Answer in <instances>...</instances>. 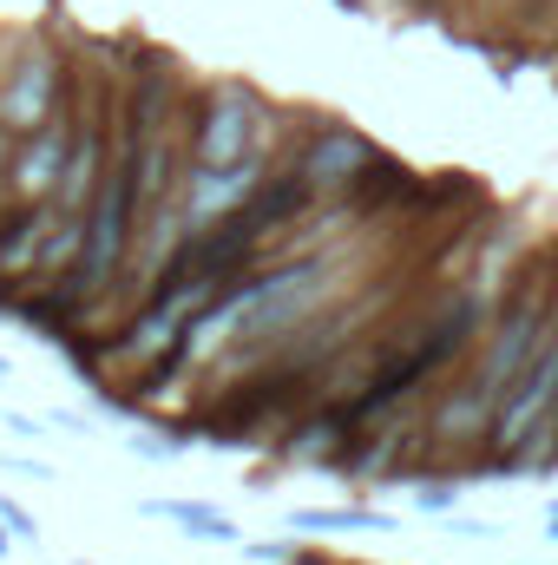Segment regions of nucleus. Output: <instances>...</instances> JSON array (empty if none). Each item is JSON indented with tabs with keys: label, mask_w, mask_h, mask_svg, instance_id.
I'll return each instance as SVG.
<instances>
[{
	"label": "nucleus",
	"mask_w": 558,
	"mask_h": 565,
	"mask_svg": "<svg viewBox=\"0 0 558 565\" xmlns=\"http://www.w3.org/2000/svg\"><path fill=\"white\" fill-rule=\"evenodd\" d=\"M257 119H264V106H257L250 86H217V93H204V99L191 106L184 158H191V164H237V158H250V151H257V132H264Z\"/></svg>",
	"instance_id": "1"
},
{
	"label": "nucleus",
	"mask_w": 558,
	"mask_h": 565,
	"mask_svg": "<svg viewBox=\"0 0 558 565\" xmlns=\"http://www.w3.org/2000/svg\"><path fill=\"white\" fill-rule=\"evenodd\" d=\"M257 184H264V151H250V158H237V164H191L184 198H178L184 231H204V224L244 211V204L257 198Z\"/></svg>",
	"instance_id": "2"
},
{
	"label": "nucleus",
	"mask_w": 558,
	"mask_h": 565,
	"mask_svg": "<svg viewBox=\"0 0 558 565\" xmlns=\"http://www.w3.org/2000/svg\"><path fill=\"white\" fill-rule=\"evenodd\" d=\"M375 158H382V151L362 139V132H348V126H315L309 145L296 151V171L315 184V198H348Z\"/></svg>",
	"instance_id": "3"
},
{
	"label": "nucleus",
	"mask_w": 558,
	"mask_h": 565,
	"mask_svg": "<svg viewBox=\"0 0 558 565\" xmlns=\"http://www.w3.org/2000/svg\"><path fill=\"white\" fill-rule=\"evenodd\" d=\"M73 139H79V119L60 106V113H53L40 132H26V139L13 145V164H7V184H13V198H53V191H60V178H66Z\"/></svg>",
	"instance_id": "4"
},
{
	"label": "nucleus",
	"mask_w": 558,
	"mask_h": 565,
	"mask_svg": "<svg viewBox=\"0 0 558 565\" xmlns=\"http://www.w3.org/2000/svg\"><path fill=\"white\" fill-rule=\"evenodd\" d=\"M53 113H60V60H53V53H26V60L7 73V86H0V126H7L13 139H26V132H40Z\"/></svg>",
	"instance_id": "5"
},
{
	"label": "nucleus",
	"mask_w": 558,
	"mask_h": 565,
	"mask_svg": "<svg viewBox=\"0 0 558 565\" xmlns=\"http://www.w3.org/2000/svg\"><path fill=\"white\" fill-rule=\"evenodd\" d=\"M493 415H500V408H493L473 382H453V388H440V402L420 415V427H427V447H473V440H480V454H486Z\"/></svg>",
	"instance_id": "6"
},
{
	"label": "nucleus",
	"mask_w": 558,
	"mask_h": 565,
	"mask_svg": "<svg viewBox=\"0 0 558 565\" xmlns=\"http://www.w3.org/2000/svg\"><path fill=\"white\" fill-rule=\"evenodd\" d=\"M53 224H60V204H53V198H20V204L0 217V282L40 270V250H46V231H53Z\"/></svg>",
	"instance_id": "7"
},
{
	"label": "nucleus",
	"mask_w": 558,
	"mask_h": 565,
	"mask_svg": "<svg viewBox=\"0 0 558 565\" xmlns=\"http://www.w3.org/2000/svg\"><path fill=\"white\" fill-rule=\"evenodd\" d=\"M362 434V422L348 415V402H322L315 415H302V422L289 427V440H282V454L289 460H315V467H335L342 454H348V440Z\"/></svg>",
	"instance_id": "8"
},
{
	"label": "nucleus",
	"mask_w": 558,
	"mask_h": 565,
	"mask_svg": "<svg viewBox=\"0 0 558 565\" xmlns=\"http://www.w3.org/2000/svg\"><path fill=\"white\" fill-rule=\"evenodd\" d=\"M309 204H315V184H309V178H302V171L289 164V171H277V178H264V184H257V198L244 204V224H250V231H257V237L270 244L282 224L309 217Z\"/></svg>",
	"instance_id": "9"
},
{
	"label": "nucleus",
	"mask_w": 558,
	"mask_h": 565,
	"mask_svg": "<svg viewBox=\"0 0 558 565\" xmlns=\"http://www.w3.org/2000/svg\"><path fill=\"white\" fill-rule=\"evenodd\" d=\"M289 526H296V533H395V520L375 513V507H309V513H296Z\"/></svg>",
	"instance_id": "10"
},
{
	"label": "nucleus",
	"mask_w": 558,
	"mask_h": 565,
	"mask_svg": "<svg viewBox=\"0 0 558 565\" xmlns=\"http://www.w3.org/2000/svg\"><path fill=\"white\" fill-rule=\"evenodd\" d=\"M144 513H158V520H178L184 533H204V540H237V526H230L217 507H197V500H151Z\"/></svg>",
	"instance_id": "11"
},
{
	"label": "nucleus",
	"mask_w": 558,
	"mask_h": 565,
	"mask_svg": "<svg viewBox=\"0 0 558 565\" xmlns=\"http://www.w3.org/2000/svg\"><path fill=\"white\" fill-rule=\"evenodd\" d=\"M415 507H420V513H433V520H447V513L460 507V493H453V480H420Z\"/></svg>",
	"instance_id": "12"
},
{
	"label": "nucleus",
	"mask_w": 558,
	"mask_h": 565,
	"mask_svg": "<svg viewBox=\"0 0 558 565\" xmlns=\"http://www.w3.org/2000/svg\"><path fill=\"white\" fill-rule=\"evenodd\" d=\"M0 526H13V540H26V546L40 540V520L26 507H13V500H0Z\"/></svg>",
	"instance_id": "13"
},
{
	"label": "nucleus",
	"mask_w": 558,
	"mask_h": 565,
	"mask_svg": "<svg viewBox=\"0 0 558 565\" xmlns=\"http://www.w3.org/2000/svg\"><path fill=\"white\" fill-rule=\"evenodd\" d=\"M0 467H7V473H20V480H53V467H46V460H33V454H0Z\"/></svg>",
	"instance_id": "14"
},
{
	"label": "nucleus",
	"mask_w": 558,
	"mask_h": 565,
	"mask_svg": "<svg viewBox=\"0 0 558 565\" xmlns=\"http://www.w3.org/2000/svg\"><path fill=\"white\" fill-rule=\"evenodd\" d=\"M13 145H20V139H13V132L0 126V178H7V164H13Z\"/></svg>",
	"instance_id": "15"
},
{
	"label": "nucleus",
	"mask_w": 558,
	"mask_h": 565,
	"mask_svg": "<svg viewBox=\"0 0 558 565\" xmlns=\"http://www.w3.org/2000/svg\"><path fill=\"white\" fill-rule=\"evenodd\" d=\"M7 553H13V526H0V559H7Z\"/></svg>",
	"instance_id": "16"
},
{
	"label": "nucleus",
	"mask_w": 558,
	"mask_h": 565,
	"mask_svg": "<svg viewBox=\"0 0 558 565\" xmlns=\"http://www.w3.org/2000/svg\"><path fill=\"white\" fill-rule=\"evenodd\" d=\"M7 382H13V362H7V355H0V388H7Z\"/></svg>",
	"instance_id": "17"
},
{
	"label": "nucleus",
	"mask_w": 558,
	"mask_h": 565,
	"mask_svg": "<svg viewBox=\"0 0 558 565\" xmlns=\"http://www.w3.org/2000/svg\"><path fill=\"white\" fill-rule=\"evenodd\" d=\"M546 540H552V546H558V513H552V520H546Z\"/></svg>",
	"instance_id": "18"
},
{
	"label": "nucleus",
	"mask_w": 558,
	"mask_h": 565,
	"mask_svg": "<svg viewBox=\"0 0 558 565\" xmlns=\"http://www.w3.org/2000/svg\"><path fill=\"white\" fill-rule=\"evenodd\" d=\"M0 217H7V211H0Z\"/></svg>",
	"instance_id": "19"
}]
</instances>
